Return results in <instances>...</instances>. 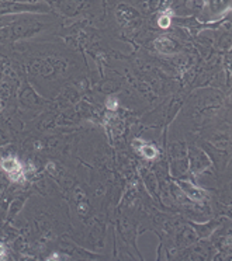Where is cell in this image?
<instances>
[{"mask_svg":"<svg viewBox=\"0 0 232 261\" xmlns=\"http://www.w3.org/2000/svg\"><path fill=\"white\" fill-rule=\"evenodd\" d=\"M6 255V250H5V247L0 244V260H3V257Z\"/></svg>","mask_w":232,"mask_h":261,"instance_id":"cell-7","label":"cell"},{"mask_svg":"<svg viewBox=\"0 0 232 261\" xmlns=\"http://www.w3.org/2000/svg\"><path fill=\"white\" fill-rule=\"evenodd\" d=\"M132 146H134L136 150H141V148L144 146V142L140 141V139H134V141H132Z\"/></svg>","mask_w":232,"mask_h":261,"instance_id":"cell-6","label":"cell"},{"mask_svg":"<svg viewBox=\"0 0 232 261\" xmlns=\"http://www.w3.org/2000/svg\"><path fill=\"white\" fill-rule=\"evenodd\" d=\"M180 186L183 187V190H184V193H186L192 199H194V201H200V199H203L204 194L200 188L194 187V186H192L190 182H180Z\"/></svg>","mask_w":232,"mask_h":261,"instance_id":"cell-1","label":"cell"},{"mask_svg":"<svg viewBox=\"0 0 232 261\" xmlns=\"http://www.w3.org/2000/svg\"><path fill=\"white\" fill-rule=\"evenodd\" d=\"M158 25L160 27V29H168L170 25V14L168 13H165V14H162L160 17L158 18Z\"/></svg>","mask_w":232,"mask_h":261,"instance_id":"cell-4","label":"cell"},{"mask_svg":"<svg viewBox=\"0 0 232 261\" xmlns=\"http://www.w3.org/2000/svg\"><path fill=\"white\" fill-rule=\"evenodd\" d=\"M107 108L108 110H117V107H119V101H117V98H114V97H110V98H107Z\"/></svg>","mask_w":232,"mask_h":261,"instance_id":"cell-5","label":"cell"},{"mask_svg":"<svg viewBox=\"0 0 232 261\" xmlns=\"http://www.w3.org/2000/svg\"><path fill=\"white\" fill-rule=\"evenodd\" d=\"M141 153L144 154V158H147V159H153V158H156V154H158V150L151 146V145H145L144 143V146L141 148Z\"/></svg>","mask_w":232,"mask_h":261,"instance_id":"cell-3","label":"cell"},{"mask_svg":"<svg viewBox=\"0 0 232 261\" xmlns=\"http://www.w3.org/2000/svg\"><path fill=\"white\" fill-rule=\"evenodd\" d=\"M155 46L158 48L159 51L164 52V54H169V52H173L176 49L175 42H172L169 38L166 37H160L158 40L155 41Z\"/></svg>","mask_w":232,"mask_h":261,"instance_id":"cell-2","label":"cell"}]
</instances>
